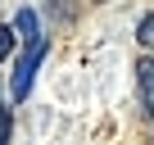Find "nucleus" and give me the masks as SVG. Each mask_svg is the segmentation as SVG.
<instances>
[{"instance_id":"20e7f679","label":"nucleus","mask_w":154,"mask_h":145,"mask_svg":"<svg viewBox=\"0 0 154 145\" xmlns=\"http://www.w3.org/2000/svg\"><path fill=\"white\" fill-rule=\"evenodd\" d=\"M136 41H140L145 50H154V14H145V18L136 23Z\"/></svg>"},{"instance_id":"f03ea898","label":"nucleus","mask_w":154,"mask_h":145,"mask_svg":"<svg viewBox=\"0 0 154 145\" xmlns=\"http://www.w3.org/2000/svg\"><path fill=\"white\" fill-rule=\"evenodd\" d=\"M136 91H140V113L154 118V63L149 59L136 63Z\"/></svg>"},{"instance_id":"f257e3e1","label":"nucleus","mask_w":154,"mask_h":145,"mask_svg":"<svg viewBox=\"0 0 154 145\" xmlns=\"http://www.w3.org/2000/svg\"><path fill=\"white\" fill-rule=\"evenodd\" d=\"M45 54H50V41H45V36L18 54V63H14V82H9V95H14V100H23V95L32 91V77H36V68H41Z\"/></svg>"},{"instance_id":"39448f33","label":"nucleus","mask_w":154,"mask_h":145,"mask_svg":"<svg viewBox=\"0 0 154 145\" xmlns=\"http://www.w3.org/2000/svg\"><path fill=\"white\" fill-rule=\"evenodd\" d=\"M14 45H18V36H14V27H5V23H0V63H5V59L14 54Z\"/></svg>"},{"instance_id":"7ed1b4c3","label":"nucleus","mask_w":154,"mask_h":145,"mask_svg":"<svg viewBox=\"0 0 154 145\" xmlns=\"http://www.w3.org/2000/svg\"><path fill=\"white\" fill-rule=\"evenodd\" d=\"M14 32H18L23 45H36V41H41V23H36V14H32V9H18V14H14Z\"/></svg>"},{"instance_id":"423d86ee","label":"nucleus","mask_w":154,"mask_h":145,"mask_svg":"<svg viewBox=\"0 0 154 145\" xmlns=\"http://www.w3.org/2000/svg\"><path fill=\"white\" fill-rule=\"evenodd\" d=\"M14 136V109H0V145H9Z\"/></svg>"}]
</instances>
